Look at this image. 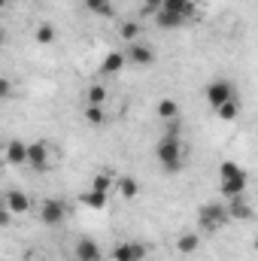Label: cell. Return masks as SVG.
I'll return each mask as SVG.
<instances>
[{
  "label": "cell",
  "instance_id": "obj_1",
  "mask_svg": "<svg viewBox=\"0 0 258 261\" xmlns=\"http://www.w3.org/2000/svg\"><path fill=\"white\" fill-rule=\"evenodd\" d=\"M231 222V213H228V203H222V200H207L200 210H197V225L203 228V231H219V228H225Z\"/></svg>",
  "mask_w": 258,
  "mask_h": 261
},
{
  "label": "cell",
  "instance_id": "obj_2",
  "mask_svg": "<svg viewBox=\"0 0 258 261\" xmlns=\"http://www.w3.org/2000/svg\"><path fill=\"white\" fill-rule=\"evenodd\" d=\"M183 140L179 137H161V143H158V149H155V155H158V164L167 170V173H176L179 167H183Z\"/></svg>",
  "mask_w": 258,
  "mask_h": 261
},
{
  "label": "cell",
  "instance_id": "obj_3",
  "mask_svg": "<svg viewBox=\"0 0 258 261\" xmlns=\"http://www.w3.org/2000/svg\"><path fill=\"white\" fill-rule=\"evenodd\" d=\"M207 103L213 107V110H219V107H225V103H231V100H237V91H234V85L228 82V79H213L210 85H207Z\"/></svg>",
  "mask_w": 258,
  "mask_h": 261
},
{
  "label": "cell",
  "instance_id": "obj_4",
  "mask_svg": "<svg viewBox=\"0 0 258 261\" xmlns=\"http://www.w3.org/2000/svg\"><path fill=\"white\" fill-rule=\"evenodd\" d=\"M40 219H43L49 228H55V225H61L67 219V206L58 197H49V200H43V206H40Z\"/></svg>",
  "mask_w": 258,
  "mask_h": 261
},
{
  "label": "cell",
  "instance_id": "obj_5",
  "mask_svg": "<svg viewBox=\"0 0 258 261\" xmlns=\"http://www.w3.org/2000/svg\"><path fill=\"white\" fill-rule=\"evenodd\" d=\"M28 167L34 170H49V146L43 140L28 143Z\"/></svg>",
  "mask_w": 258,
  "mask_h": 261
},
{
  "label": "cell",
  "instance_id": "obj_6",
  "mask_svg": "<svg viewBox=\"0 0 258 261\" xmlns=\"http://www.w3.org/2000/svg\"><path fill=\"white\" fill-rule=\"evenodd\" d=\"M146 258V246L143 243H119L113 249V261H143Z\"/></svg>",
  "mask_w": 258,
  "mask_h": 261
},
{
  "label": "cell",
  "instance_id": "obj_7",
  "mask_svg": "<svg viewBox=\"0 0 258 261\" xmlns=\"http://www.w3.org/2000/svg\"><path fill=\"white\" fill-rule=\"evenodd\" d=\"M73 255L76 261H100V246H97V240H91V237H82L76 246H73Z\"/></svg>",
  "mask_w": 258,
  "mask_h": 261
},
{
  "label": "cell",
  "instance_id": "obj_8",
  "mask_svg": "<svg viewBox=\"0 0 258 261\" xmlns=\"http://www.w3.org/2000/svg\"><path fill=\"white\" fill-rule=\"evenodd\" d=\"M125 55H128L131 64H137V67H149L152 61H155V49H152V46H146V43H134Z\"/></svg>",
  "mask_w": 258,
  "mask_h": 261
},
{
  "label": "cell",
  "instance_id": "obj_9",
  "mask_svg": "<svg viewBox=\"0 0 258 261\" xmlns=\"http://www.w3.org/2000/svg\"><path fill=\"white\" fill-rule=\"evenodd\" d=\"M3 206H9L12 213H28V210H31V197L24 195L21 189H9V192L3 195Z\"/></svg>",
  "mask_w": 258,
  "mask_h": 261
},
{
  "label": "cell",
  "instance_id": "obj_10",
  "mask_svg": "<svg viewBox=\"0 0 258 261\" xmlns=\"http://www.w3.org/2000/svg\"><path fill=\"white\" fill-rule=\"evenodd\" d=\"M128 64V55L125 52H110L107 58H104V64H100V73L104 76H116V73H122Z\"/></svg>",
  "mask_w": 258,
  "mask_h": 261
},
{
  "label": "cell",
  "instance_id": "obj_11",
  "mask_svg": "<svg viewBox=\"0 0 258 261\" xmlns=\"http://www.w3.org/2000/svg\"><path fill=\"white\" fill-rule=\"evenodd\" d=\"M6 164H28V146L21 140H9L6 143Z\"/></svg>",
  "mask_w": 258,
  "mask_h": 261
},
{
  "label": "cell",
  "instance_id": "obj_12",
  "mask_svg": "<svg viewBox=\"0 0 258 261\" xmlns=\"http://www.w3.org/2000/svg\"><path fill=\"white\" fill-rule=\"evenodd\" d=\"M219 192H222V197H240L246 195V176H237V179H219Z\"/></svg>",
  "mask_w": 258,
  "mask_h": 261
},
{
  "label": "cell",
  "instance_id": "obj_13",
  "mask_svg": "<svg viewBox=\"0 0 258 261\" xmlns=\"http://www.w3.org/2000/svg\"><path fill=\"white\" fill-rule=\"evenodd\" d=\"M228 213H231V219H240V222H249V219H252V206L246 203L243 195L228 200Z\"/></svg>",
  "mask_w": 258,
  "mask_h": 261
},
{
  "label": "cell",
  "instance_id": "obj_14",
  "mask_svg": "<svg viewBox=\"0 0 258 261\" xmlns=\"http://www.w3.org/2000/svg\"><path fill=\"white\" fill-rule=\"evenodd\" d=\"M164 12H173V15H183L186 21L194 15V0H164Z\"/></svg>",
  "mask_w": 258,
  "mask_h": 261
},
{
  "label": "cell",
  "instance_id": "obj_15",
  "mask_svg": "<svg viewBox=\"0 0 258 261\" xmlns=\"http://www.w3.org/2000/svg\"><path fill=\"white\" fill-rule=\"evenodd\" d=\"M79 200H82L85 206H91V210H104L107 200H110V192H97V189H91V192H85Z\"/></svg>",
  "mask_w": 258,
  "mask_h": 261
},
{
  "label": "cell",
  "instance_id": "obj_16",
  "mask_svg": "<svg viewBox=\"0 0 258 261\" xmlns=\"http://www.w3.org/2000/svg\"><path fill=\"white\" fill-rule=\"evenodd\" d=\"M155 24H158V28H164V31H173V28H183V24H186V18H183V15H173V12H164V9H161V12L155 15Z\"/></svg>",
  "mask_w": 258,
  "mask_h": 261
},
{
  "label": "cell",
  "instance_id": "obj_17",
  "mask_svg": "<svg viewBox=\"0 0 258 261\" xmlns=\"http://www.w3.org/2000/svg\"><path fill=\"white\" fill-rule=\"evenodd\" d=\"M85 100H88V107H104V103H107V85H100V82L88 85Z\"/></svg>",
  "mask_w": 258,
  "mask_h": 261
},
{
  "label": "cell",
  "instance_id": "obj_18",
  "mask_svg": "<svg viewBox=\"0 0 258 261\" xmlns=\"http://www.w3.org/2000/svg\"><path fill=\"white\" fill-rule=\"evenodd\" d=\"M158 116H161L164 122L179 119V103H176L173 97H161V100H158Z\"/></svg>",
  "mask_w": 258,
  "mask_h": 261
},
{
  "label": "cell",
  "instance_id": "obj_19",
  "mask_svg": "<svg viewBox=\"0 0 258 261\" xmlns=\"http://www.w3.org/2000/svg\"><path fill=\"white\" fill-rule=\"evenodd\" d=\"M197 246H200V237H197L194 231H186V234L176 240V249H179L183 255H192V252H197Z\"/></svg>",
  "mask_w": 258,
  "mask_h": 261
},
{
  "label": "cell",
  "instance_id": "obj_20",
  "mask_svg": "<svg viewBox=\"0 0 258 261\" xmlns=\"http://www.w3.org/2000/svg\"><path fill=\"white\" fill-rule=\"evenodd\" d=\"M116 189H119V195L122 197H137V192H140V186H137V179L134 176H119L116 179Z\"/></svg>",
  "mask_w": 258,
  "mask_h": 261
},
{
  "label": "cell",
  "instance_id": "obj_21",
  "mask_svg": "<svg viewBox=\"0 0 258 261\" xmlns=\"http://www.w3.org/2000/svg\"><path fill=\"white\" fill-rule=\"evenodd\" d=\"M237 176H246V170L234 161H222L219 164V179H237Z\"/></svg>",
  "mask_w": 258,
  "mask_h": 261
},
{
  "label": "cell",
  "instance_id": "obj_22",
  "mask_svg": "<svg viewBox=\"0 0 258 261\" xmlns=\"http://www.w3.org/2000/svg\"><path fill=\"white\" fill-rule=\"evenodd\" d=\"M119 37L128 40V43H137V37H140V21H122V24H119Z\"/></svg>",
  "mask_w": 258,
  "mask_h": 261
},
{
  "label": "cell",
  "instance_id": "obj_23",
  "mask_svg": "<svg viewBox=\"0 0 258 261\" xmlns=\"http://www.w3.org/2000/svg\"><path fill=\"white\" fill-rule=\"evenodd\" d=\"M216 116H219L222 122H234V119L240 116V103H237V100H231V103L219 107V110H216Z\"/></svg>",
  "mask_w": 258,
  "mask_h": 261
},
{
  "label": "cell",
  "instance_id": "obj_24",
  "mask_svg": "<svg viewBox=\"0 0 258 261\" xmlns=\"http://www.w3.org/2000/svg\"><path fill=\"white\" fill-rule=\"evenodd\" d=\"M85 122H88V125H94V128H100V125L107 122L104 107H85Z\"/></svg>",
  "mask_w": 258,
  "mask_h": 261
},
{
  "label": "cell",
  "instance_id": "obj_25",
  "mask_svg": "<svg viewBox=\"0 0 258 261\" xmlns=\"http://www.w3.org/2000/svg\"><path fill=\"white\" fill-rule=\"evenodd\" d=\"M85 9H88V12H94V15H113L110 0H85Z\"/></svg>",
  "mask_w": 258,
  "mask_h": 261
},
{
  "label": "cell",
  "instance_id": "obj_26",
  "mask_svg": "<svg viewBox=\"0 0 258 261\" xmlns=\"http://www.w3.org/2000/svg\"><path fill=\"white\" fill-rule=\"evenodd\" d=\"M37 43H43V46L55 43V28H52V24H40V28H37Z\"/></svg>",
  "mask_w": 258,
  "mask_h": 261
},
{
  "label": "cell",
  "instance_id": "obj_27",
  "mask_svg": "<svg viewBox=\"0 0 258 261\" xmlns=\"http://www.w3.org/2000/svg\"><path fill=\"white\" fill-rule=\"evenodd\" d=\"M110 186H113V173H94L91 189H97V192H110Z\"/></svg>",
  "mask_w": 258,
  "mask_h": 261
},
{
  "label": "cell",
  "instance_id": "obj_28",
  "mask_svg": "<svg viewBox=\"0 0 258 261\" xmlns=\"http://www.w3.org/2000/svg\"><path fill=\"white\" fill-rule=\"evenodd\" d=\"M164 9V0H143V12L146 15H158Z\"/></svg>",
  "mask_w": 258,
  "mask_h": 261
},
{
  "label": "cell",
  "instance_id": "obj_29",
  "mask_svg": "<svg viewBox=\"0 0 258 261\" xmlns=\"http://www.w3.org/2000/svg\"><path fill=\"white\" fill-rule=\"evenodd\" d=\"M12 216H15V213H12L9 206H3V210H0V225H3V228H9V222H12Z\"/></svg>",
  "mask_w": 258,
  "mask_h": 261
},
{
  "label": "cell",
  "instance_id": "obj_30",
  "mask_svg": "<svg viewBox=\"0 0 258 261\" xmlns=\"http://www.w3.org/2000/svg\"><path fill=\"white\" fill-rule=\"evenodd\" d=\"M0 94H3V97H9V79H3V82H0Z\"/></svg>",
  "mask_w": 258,
  "mask_h": 261
},
{
  "label": "cell",
  "instance_id": "obj_31",
  "mask_svg": "<svg viewBox=\"0 0 258 261\" xmlns=\"http://www.w3.org/2000/svg\"><path fill=\"white\" fill-rule=\"evenodd\" d=\"M255 252H258V240H255Z\"/></svg>",
  "mask_w": 258,
  "mask_h": 261
},
{
  "label": "cell",
  "instance_id": "obj_32",
  "mask_svg": "<svg viewBox=\"0 0 258 261\" xmlns=\"http://www.w3.org/2000/svg\"><path fill=\"white\" fill-rule=\"evenodd\" d=\"M37 261H46V258H37Z\"/></svg>",
  "mask_w": 258,
  "mask_h": 261
}]
</instances>
